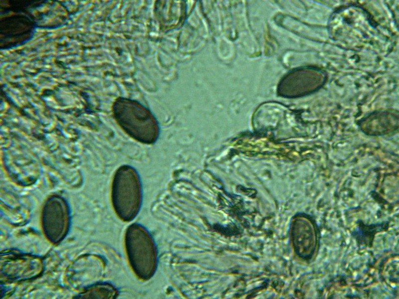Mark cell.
Here are the masks:
<instances>
[{
    "instance_id": "cell-5",
    "label": "cell",
    "mask_w": 399,
    "mask_h": 299,
    "mask_svg": "<svg viewBox=\"0 0 399 299\" xmlns=\"http://www.w3.org/2000/svg\"><path fill=\"white\" fill-rule=\"evenodd\" d=\"M42 269V261L36 256L13 252L1 254V275L7 280L31 279L38 276Z\"/></svg>"
},
{
    "instance_id": "cell-8",
    "label": "cell",
    "mask_w": 399,
    "mask_h": 299,
    "mask_svg": "<svg viewBox=\"0 0 399 299\" xmlns=\"http://www.w3.org/2000/svg\"><path fill=\"white\" fill-rule=\"evenodd\" d=\"M117 291L112 285L106 284H94L85 290L77 299H114Z\"/></svg>"
},
{
    "instance_id": "cell-1",
    "label": "cell",
    "mask_w": 399,
    "mask_h": 299,
    "mask_svg": "<svg viewBox=\"0 0 399 299\" xmlns=\"http://www.w3.org/2000/svg\"><path fill=\"white\" fill-rule=\"evenodd\" d=\"M125 243L129 262L135 274L144 280L151 278L156 270L157 254L149 233L142 226L133 224L126 230Z\"/></svg>"
},
{
    "instance_id": "cell-6",
    "label": "cell",
    "mask_w": 399,
    "mask_h": 299,
    "mask_svg": "<svg viewBox=\"0 0 399 299\" xmlns=\"http://www.w3.org/2000/svg\"><path fill=\"white\" fill-rule=\"evenodd\" d=\"M69 215L65 203L61 200L51 199L42 212V224L47 238L53 243L61 241L68 229Z\"/></svg>"
},
{
    "instance_id": "cell-3",
    "label": "cell",
    "mask_w": 399,
    "mask_h": 299,
    "mask_svg": "<svg viewBox=\"0 0 399 299\" xmlns=\"http://www.w3.org/2000/svg\"><path fill=\"white\" fill-rule=\"evenodd\" d=\"M112 201L118 216L123 221L133 219L141 202L139 178L132 169L124 167L116 175L112 188Z\"/></svg>"
},
{
    "instance_id": "cell-4",
    "label": "cell",
    "mask_w": 399,
    "mask_h": 299,
    "mask_svg": "<svg viewBox=\"0 0 399 299\" xmlns=\"http://www.w3.org/2000/svg\"><path fill=\"white\" fill-rule=\"evenodd\" d=\"M291 238L296 254L306 261H312L317 254L320 240L319 227L313 217L302 213L294 219Z\"/></svg>"
},
{
    "instance_id": "cell-2",
    "label": "cell",
    "mask_w": 399,
    "mask_h": 299,
    "mask_svg": "<svg viewBox=\"0 0 399 299\" xmlns=\"http://www.w3.org/2000/svg\"><path fill=\"white\" fill-rule=\"evenodd\" d=\"M114 110L121 126L132 137L147 143L155 141L158 134L156 121L144 106L136 101L120 98Z\"/></svg>"
},
{
    "instance_id": "cell-7",
    "label": "cell",
    "mask_w": 399,
    "mask_h": 299,
    "mask_svg": "<svg viewBox=\"0 0 399 299\" xmlns=\"http://www.w3.org/2000/svg\"><path fill=\"white\" fill-rule=\"evenodd\" d=\"M93 258L84 255L75 260L67 269L66 280L70 286L76 290H86L94 285Z\"/></svg>"
}]
</instances>
